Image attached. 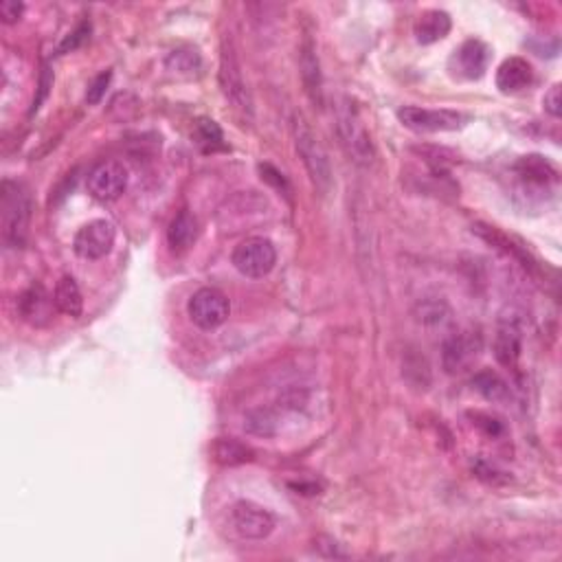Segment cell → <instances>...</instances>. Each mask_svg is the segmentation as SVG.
<instances>
[{"label":"cell","instance_id":"1","mask_svg":"<svg viewBox=\"0 0 562 562\" xmlns=\"http://www.w3.org/2000/svg\"><path fill=\"white\" fill-rule=\"evenodd\" d=\"M31 217V200L21 183L3 181L0 187V234L9 249H21L24 244Z\"/></svg>","mask_w":562,"mask_h":562},{"label":"cell","instance_id":"2","mask_svg":"<svg viewBox=\"0 0 562 562\" xmlns=\"http://www.w3.org/2000/svg\"><path fill=\"white\" fill-rule=\"evenodd\" d=\"M293 139L294 148H297L299 158H302L305 169L310 174V181L321 193H328L332 187V167H329V158L319 143L317 134L303 119V115H294L293 117Z\"/></svg>","mask_w":562,"mask_h":562},{"label":"cell","instance_id":"3","mask_svg":"<svg viewBox=\"0 0 562 562\" xmlns=\"http://www.w3.org/2000/svg\"><path fill=\"white\" fill-rule=\"evenodd\" d=\"M336 130L343 148L350 154L353 163L370 165L374 161V143H371L370 132H367L365 123L358 115L356 106L347 97H343L336 104Z\"/></svg>","mask_w":562,"mask_h":562},{"label":"cell","instance_id":"4","mask_svg":"<svg viewBox=\"0 0 562 562\" xmlns=\"http://www.w3.org/2000/svg\"><path fill=\"white\" fill-rule=\"evenodd\" d=\"M220 86L226 99L242 110L244 115H253V99H251L249 89H246L244 75H242L240 60H237V51L234 47V40L225 36L220 51Z\"/></svg>","mask_w":562,"mask_h":562},{"label":"cell","instance_id":"5","mask_svg":"<svg viewBox=\"0 0 562 562\" xmlns=\"http://www.w3.org/2000/svg\"><path fill=\"white\" fill-rule=\"evenodd\" d=\"M231 261L244 277L261 279L277 264V251L266 237H246L235 246Z\"/></svg>","mask_w":562,"mask_h":562},{"label":"cell","instance_id":"6","mask_svg":"<svg viewBox=\"0 0 562 562\" xmlns=\"http://www.w3.org/2000/svg\"><path fill=\"white\" fill-rule=\"evenodd\" d=\"M398 119L404 128L413 132H453L466 123V115L446 108H420V106H404L398 110Z\"/></svg>","mask_w":562,"mask_h":562},{"label":"cell","instance_id":"7","mask_svg":"<svg viewBox=\"0 0 562 562\" xmlns=\"http://www.w3.org/2000/svg\"><path fill=\"white\" fill-rule=\"evenodd\" d=\"M189 317L200 329H216L229 319L231 305L217 288H200L189 299Z\"/></svg>","mask_w":562,"mask_h":562},{"label":"cell","instance_id":"8","mask_svg":"<svg viewBox=\"0 0 562 562\" xmlns=\"http://www.w3.org/2000/svg\"><path fill=\"white\" fill-rule=\"evenodd\" d=\"M231 523L242 539L264 541L273 534L275 516L255 501H237L231 507Z\"/></svg>","mask_w":562,"mask_h":562},{"label":"cell","instance_id":"9","mask_svg":"<svg viewBox=\"0 0 562 562\" xmlns=\"http://www.w3.org/2000/svg\"><path fill=\"white\" fill-rule=\"evenodd\" d=\"M115 237H117V231H115L113 222L93 220L77 231L72 249L81 260H101L113 251Z\"/></svg>","mask_w":562,"mask_h":562},{"label":"cell","instance_id":"10","mask_svg":"<svg viewBox=\"0 0 562 562\" xmlns=\"http://www.w3.org/2000/svg\"><path fill=\"white\" fill-rule=\"evenodd\" d=\"M481 352V336L477 332L453 334L442 345V367L446 374H464Z\"/></svg>","mask_w":562,"mask_h":562},{"label":"cell","instance_id":"11","mask_svg":"<svg viewBox=\"0 0 562 562\" xmlns=\"http://www.w3.org/2000/svg\"><path fill=\"white\" fill-rule=\"evenodd\" d=\"M128 187V169L119 161H104L95 165L89 174V192L90 196L101 202L117 200Z\"/></svg>","mask_w":562,"mask_h":562},{"label":"cell","instance_id":"12","mask_svg":"<svg viewBox=\"0 0 562 562\" xmlns=\"http://www.w3.org/2000/svg\"><path fill=\"white\" fill-rule=\"evenodd\" d=\"M523 352V326L516 314H503L494 336V356L498 365L515 370Z\"/></svg>","mask_w":562,"mask_h":562},{"label":"cell","instance_id":"13","mask_svg":"<svg viewBox=\"0 0 562 562\" xmlns=\"http://www.w3.org/2000/svg\"><path fill=\"white\" fill-rule=\"evenodd\" d=\"M53 302L51 294L47 293L45 285L33 284L18 297V312L22 321H27L33 328H45L53 319Z\"/></svg>","mask_w":562,"mask_h":562},{"label":"cell","instance_id":"14","mask_svg":"<svg viewBox=\"0 0 562 562\" xmlns=\"http://www.w3.org/2000/svg\"><path fill=\"white\" fill-rule=\"evenodd\" d=\"M473 234H477L483 242H488V244L494 246V249L501 251L503 255H507V258L518 261V264H521L530 275H536V261L530 258V253H527L523 246H518L515 240H510L506 234H501L497 226L477 222V225H473Z\"/></svg>","mask_w":562,"mask_h":562},{"label":"cell","instance_id":"15","mask_svg":"<svg viewBox=\"0 0 562 562\" xmlns=\"http://www.w3.org/2000/svg\"><path fill=\"white\" fill-rule=\"evenodd\" d=\"M490 62V48L481 40H468L455 51L453 64L457 66V72L466 80H479L488 69Z\"/></svg>","mask_w":562,"mask_h":562},{"label":"cell","instance_id":"16","mask_svg":"<svg viewBox=\"0 0 562 562\" xmlns=\"http://www.w3.org/2000/svg\"><path fill=\"white\" fill-rule=\"evenodd\" d=\"M534 81V69L523 57H507L497 71V89L501 93H521Z\"/></svg>","mask_w":562,"mask_h":562},{"label":"cell","instance_id":"17","mask_svg":"<svg viewBox=\"0 0 562 562\" xmlns=\"http://www.w3.org/2000/svg\"><path fill=\"white\" fill-rule=\"evenodd\" d=\"M450 27H453V21L450 16L442 9H429V12L420 13V18L415 21V40L420 45H433V42L444 40L450 33Z\"/></svg>","mask_w":562,"mask_h":562},{"label":"cell","instance_id":"18","mask_svg":"<svg viewBox=\"0 0 562 562\" xmlns=\"http://www.w3.org/2000/svg\"><path fill=\"white\" fill-rule=\"evenodd\" d=\"M299 69H302V80L305 86V93L314 104L321 106L323 101V80H321V66H319L317 51L310 40L303 42L302 47V60H299Z\"/></svg>","mask_w":562,"mask_h":562},{"label":"cell","instance_id":"19","mask_svg":"<svg viewBox=\"0 0 562 562\" xmlns=\"http://www.w3.org/2000/svg\"><path fill=\"white\" fill-rule=\"evenodd\" d=\"M211 455L220 466H242L255 459V450L235 438H220L211 446Z\"/></svg>","mask_w":562,"mask_h":562},{"label":"cell","instance_id":"20","mask_svg":"<svg viewBox=\"0 0 562 562\" xmlns=\"http://www.w3.org/2000/svg\"><path fill=\"white\" fill-rule=\"evenodd\" d=\"M198 240V220L189 211H181L167 229V242L174 253H185Z\"/></svg>","mask_w":562,"mask_h":562},{"label":"cell","instance_id":"21","mask_svg":"<svg viewBox=\"0 0 562 562\" xmlns=\"http://www.w3.org/2000/svg\"><path fill=\"white\" fill-rule=\"evenodd\" d=\"M53 302H55V308L62 314H66V317H80L81 310H84L81 290L71 275H64L57 281L55 290H53Z\"/></svg>","mask_w":562,"mask_h":562},{"label":"cell","instance_id":"22","mask_svg":"<svg viewBox=\"0 0 562 562\" xmlns=\"http://www.w3.org/2000/svg\"><path fill=\"white\" fill-rule=\"evenodd\" d=\"M516 172L523 181L527 183H534V185L545 187L549 183H554L558 178L556 174L554 165H551L547 158L539 157V154H530V157H523L521 161L516 163Z\"/></svg>","mask_w":562,"mask_h":562},{"label":"cell","instance_id":"23","mask_svg":"<svg viewBox=\"0 0 562 562\" xmlns=\"http://www.w3.org/2000/svg\"><path fill=\"white\" fill-rule=\"evenodd\" d=\"M473 387L483 396V398L490 402L510 400V387H507V382L492 370L477 371L473 378Z\"/></svg>","mask_w":562,"mask_h":562},{"label":"cell","instance_id":"24","mask_svg":"<svg viewBox=\"0 0 562 562\" xmlns=\"http://www.w3.org/2000/svg\"><path fill=\"white\" fill-rule=\"evenodd\" d=\"M165 69L169 72H178V75H192L200 69V55L196 48H174L167 57H165Z\"/></svg>","mask_w":562,"mask_h":562},{"label":"cell","instance_id":"25","mask_svg":"<svg viewBox=\"0 0 562 562\" xmlns=\"http://www.w3.org/2000/svg\"><path fill=\"white\" fill-rule=\"evenodd\" d=\"M275 424H277V422H275V415L270 413L268 409H258L251 411V413L246 415L244 429L253 435L270 438V435H275Z\"/></svg>","mask_w":562,"mask_h":562},{"label":"cell","instance_id":"26","mask_svg":"<svg viewBox=\"0 0 562 562\" xmlns=\"http://www.w3.org/2000/svg\"><path fill=\"white\" fill-rule=\"evenodd\" d=\"M448 305H446L442 299H424L415 305V314L422 323H429V326H435V323H442L446 317H448Z\"/></svg>","mask_w":562,"mask_h":562},{"label":"cell","instance_id":"27","mask_svg":"<svg viewBox=\"0 0 562 562\" xmlns=\"http://www.w3.org/2000/svg\"><path fill=\"white\" fill-rule=\"evenodd\" d=\"M413 374H415V378L411 380V385L426 389V385L430 382V371H429V365H426L424 358L418 356V353H409V356H406V361H404V378L406 380H409V378Z\"/></svg>","mask_w":562,"mask_h":562},{"label":"cell","instance_id":"28","mask_svg":"<svg viewBox=\"0 0 562 562\" xmlns=\"http://www.w3.org/2000/svg\"><path fill=\"white\" fill-rule=\"evenodd\" d=\"M196 139L198 143L205 145L207 149H216L222 148V130L220 125L216 123L213 119H200L196 125Z\"/></svg>","mask_w":562,"mask_h":562},{"label":"cell","instance_id":"29","mask_svg":"<svg viewBox=\"0 0 562 562\" xmlns=\"http://www.w3.org/2000/svg\"><path fill=\"white\" fill-rule=\"evenodd\" d=\"M89 38H90V22L89 21L80 22L75 29H72L69 36L62 40V45L57 47V53H60V55H64V53L77 51V48L84 47L86 42H89Z\"/></svg>","mask_w":562,"mask_h":562},{"label":"cell","instance_id":"30","mask_svg":"<svg viewBox=\"0 0 562 562\" xmlns=\"http://www.w3.org/2000/svg\"><path fill=\"white\" fill-rule=\"evenodd\" d=\"M110 81H113V71L99 72V75H97L95 80L89 84V90H86V101H89L90 106L99 104V101L106 97V90H108Z\"/></svg>","mask_w":562,"mask_h":562},{"label":"cell","instance_id":"31","mask_svg":"<svg viewBox=\"0 0 562 562\" xmlns=\"http://www.w3.org/2000/svg\"><path fill=\"white\" fill-rule=\"evenodd\" d=\"M468 415H470V420H473V424L477 426L481 433H486L488 438H498V435L506 430L503 429L501 420L494 418V415L490 413H481V411H477V413H468Z\"/></svg>","mask_w":562,"mask_h":562},{"label":"cell","instance_id":"32","mask_svg":"<svg viewBox=\"0 0 562 562\" xmlns=\"http://www.w3.org/2000/svg\"><path fill=\"white\" fill-rule=\"evenodd\" d=\"M51 89H53V71L48 69V66H42L40 81H38V95H36V99H33L29 115H36L38 110L42 108V104H45V101H47V97H48V93H51Z\"/></svg>","mask_w":562,"mask_h":562},{"label":"cell","instance_id":"33","mask_svg":"<svg viewBox=\"0 0 562 562\" xmlns=\"http://www.w3.org/2000/svg\"><path fill=\"white\" fill-rule=\"evenodd\" d=\"M24 13V4L18 3V0H3L0 3V21L4 24H13L22 18Z\"/></svg>","mask_w":562,"mask_h":562},{"label":"cell","instance_id":"34","mask_svg":"<svg viewBox=\"0 0 562 562\" xmlns=\"http://www.w3.org/2000/svg\"><path fill=\"white\" fill-rule=\"evenodd\" d=\"M542 106H545V110L551 115V117H556V119L560 117V115H562L560 84H554L549 90H547V95L542 97Z\"/></svg>","mask_w":562,"mask_h":562},{"label":"cell","instance_id":"35","mask_svg":"<svg viewBox=\"0 0 562 562\" xmlns=\"http://www.w3.org/2000/svg\"><path fill=\"white\" fill-rule=\"evenodd\" d=\"M314 549L319 551V554H321L323 551V556H326V558H345V551L341 549V545H338L336 541H332V539H328V536H319L317 541H314Z\"/></svg>","mask_w":562,"mask_h":562},{"label":"cell","instance_id":"36","mask_svg":"<svg viewBox=\"0 0 562 562\" xmlns=\"http://www.w3.org/2000/svg\"><path fill=\"white\" fill-rule=\"evenodd\" d=\"M260 172H261V178H264L266 183H270L273 187L277 189H284V192H288V183H285L284 174L279 172V169H275L273 165H260Z\"/></svg>","mask_w":562,"mask_h":562}]
</instances>
